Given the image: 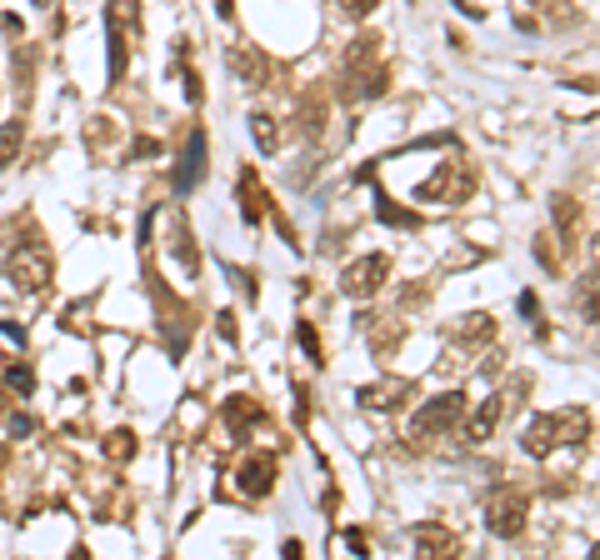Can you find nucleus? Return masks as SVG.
<instances>
[{
    "instance_id": "nucleus-1",
    "label": "nucleus",
    "mask_w": 600,
    "mask_h": 560,
    "mask_svg": "<svg viewBox=\"0 0 600 560\" xmlns=\"http://www.w3.org/2000/svg\"><path fill=\"white\" fill-rule=\"evenodd\" d=\"M590 440V410L586 406H566V410H546V416H536L526 426V436H520V450L536 460H550L560 446L566 450H586Z\"/></svg>"
},
{
    "instance_id": "nucleus-2",
    "label": "nucleus",
    "mask_w": 600,
    "mask_h": 560,
    "mask_svg": "<svg viewBox=\"0 0 600 560\" xmlns=\"http://www.w3.org/2000/svg\"><path fill=\"white\" fill-rule=\"evenodd\" d=\"M386 60H380V36H356L340 56V96L346 100H376L386 90Z\"/></svg>"
},
{
    "instance_id": "nucleus-3",
    "label": "nucleus",
    "mask_w": 600,
    "mask_h": 560,
    "mask_svg": "<svg viewBox=\"0 0 600 560\" xmlns=\"http://www.w3.org/2000/svg\"><path fill=\"white\" fill-rule=\"evenodd\" d=\"M6 276L20 296H40L50 286V276H56V260H50V250L40 240H26V246H16L6 256Z\"/></svg>"
},
{
    "instance_id": "nucleus-4",
    "label": "nucleus",
    "mask_w": 600,
    "mask_h": 560,
    "mask_svg": "<svg viewBox=\"0 0 600 560\" xmlns=\"http://www.w3.org/2000/svg\"><path fill=\"white\" fill-rule=\"evenodd\" d=\"M460 416H466V396H460V390H440V396H430L426 406L410 416V436L416 440L450 436V430H460Z\"/></svg>"
},
{
    "instance_id": "nucleus-5",
    "label": "nucleus",
    "mask_w": 600,
    "mask_h": 560,
    "mask_svg": "<svg viewBox=\"0 0 600 560\" xmlns=\"http://www.w3.org/2000/svg\"><path fill=\"white\" fill-rule=\"evenodd\" d=\"M526 516H530L526 490H500V496L486 500V530L500 540H516L526 530Z\"/></svg>"
},
{
    "instance_id": "nucleus-6",
    "label": "nucleus",
    "mask_w": 600,
    "mask_h": 560,
    "mask_svg": "<svg viewBox=\"0 0 600 560\" xmlns=\"http://www.w3.org/2000/svg\"><path fill=\"white\" fill-rule=\"evenodd\" d=\"M390 280V256H360V260H350L346 270H340V296H350V300H370L380 286Z\"/></svg>"
},
{
    "instance_id": "nucleus-7",
    "label": "nucleus",
    "mask_w": 600,
    "mask_h": 560,
    "mask_svg": "<svg viewBox=\"0 0 600 560\" xmlns=\"http://www.w3.org/2000/svg\"><path fill=\"white\" fill-rule=\"evenodd\" d=\"M106 20H110V80H120V76H126L130 26L140 20V6H136V0H110V6H106Z\"/></svg>"
},
{
    "instance_id": "nucleus-8",
    "label": "nucleus",
    "mask_w": 600,
    "mask_h": 560,
    "mask_svg": "<svg viewBox=\"0 0 600 560\" xmlns=\"http://www.w3.org/2000/svg\"><path fill=\"white\" fill-rule=\"evenodd\" d=\"M506 410H510V400L500 396V390H496V396H486V400H480L476 410L466 406V416H460V436H466L470 446H486V440L496 436V426H500V420H506Z\"/></svg>"
},
{
    "instance_id": "nucleus-9",
    "label": "nucleus",
    "mask_w": 600,
    "mask_h": 560,
    "mask_svg": "<svg viewBox=\"0 0 600 560\" xmlns=\"http://www.w3.org/2000/svg\"><path fill=\"white\" fill-rule=\"evenodd\" d=\"M470 190H476L470 170H460V160H446V166H440L436 176L420 186V196H426V200H466Z\"/></svg>"
},
{
    "instance_id": "nucleus-10",
    "label": "nucleus",
    "mask_w": 600,
    "mask_h": 560,
    "mask_svg": "<svg viewBox=\"0 0 600 560\" xmlns=\"http://www.w3.org/2000/svg\"><path fill=\"white\" fill-rule=\"evenodd\" d=\"M410 396H416V380L410 376H386V380H370V386L360 390V406L366 410H396V406H406Z\"/></svg>"
},
{
    "instance_id": "nucleus-11",
    "label": "nucleus",
    "mask_w": 600,
    "mask_h": 560,
    "mask_svg": "<svg viewBox=\"0 0 600 560\" xmlns=\"http://www.w3.org/2000/svg\"><path fill=\"white\" fill-rule=\"evenodd\" d=\"M276 476H280V460L276 456H246V460H240L236 486L246 490L250 500H260V496H270V490H276Z\"/></svg>"
},
{
    "instance_id": "nucleus-12",
    "label": "nucleus",
    "mask_w": 600,
    "mask_h": 560,
    "mask_svg": "<svg viewBox=\"0 0 600 560\" xmlns=\"http://www.w3.org/2000/svg\"><path fill=\"white\" fill-rule=\"evenodd\" d=\"M200 176H206V130H190L186 160L176 166V190H180V196H186V190H196Z\"/></svg>"
},
{
    "instance_id": "nucleus-13",
    "label": "nucleus",
    "mask_w": 600,
    "mask_h": 560,
    "mask_svg": "<svg viewBox=\"0 0 600 560\" xmlns=\"http://www.w3.org/2000/svg\"><path fill=\"white\" fill-rule=\"evenodd\" d=\"M410 540H416L420 556H436V560L460 556V536H456V530H446V526H416V530H410Z\"/></svg>"
},
{
    "instance_id": "nucleus-14",
    "label": "nucleus",
    "mask_w": 600,
    "mask_h": 560,
    "mask_svg": "<svg viewBox=\"0 0 600 560\" xmlns=\"http://www.w3.org/2000/svg\"><path fill=\"white\" fill-rule=\"evenodd\" d=\"M550 216H556L560 240H566V246H576V240H580V210H576V200L556 196V200H550Z\"/></svg>"
},
{
    "instance_id": "nucleus-15",
    "label": "nucleus",
    "mask_w": 600,
    "mask_h": 560,
    "mask_svg": "<svg viewBox=\"0 0 600 560\" xmlns=\"http://www.w3.org/2000/svg\"><path fill=\"white\" fill-rule=\"evenodd\" d=\"M576 310L590 320V326H600V270L580 276V286H576Z\"/></svg>"
},
{
    "instance_id": "nucleus-16",
    "label": "nucleus",
    "mask_w": 600,
    "mask_h": 560,
    "mask_svg": "<svg viewBox=\"0 0 600 560\" xmlns=\"http://www.w3.org/2000/svg\"><path fill=\"white\" fill-rule=\"evenodd\" d=\"M240 210H246V220L270 216V200H266V190L256 186V170H246V176H240Z\"/></svg>"
},
{
    "instance_id": "nucleus-17",
    "label": "nucleus",
    "mask_w": 600,
    "mask_h": 560,
    "mask_svg": "<svg viewBox=\"0 0 600 560\" xmlns=\"http://www.w3.org/2000/svg\"><path fill=\"white\" fill-rule=\"evenodd\" d=\"M250 136H256L260 156H276V150H280V126L270 116H250Z\"/></svg>"
},
{
    "instance_id": "nucleus-18",
    "label": "nucleus",
    "mask_w": 600,
    "mask_h": 560,
    "mask_svg": "<svg viewBox=\"0 0 600 560\" xmlns=\"http://www.w3.org/2000/svg\"><path fill=\"white\" fill-rule=\"evenodd\" d=\"M226 420L240 430V426H250V420H266V410H260V406H250L246 396H230V400H226Z\"/></svg>"
},
{
    "instance_id": "nucleus-19",
    "label": "nucleus",
    "mask_w": 600,
    "mask_h": 560,
    "mask_svg": "<svg viewBox=\"0 0 600 560\" xmlns=\"http://www.w3.org/2000/svg\"><path fill=\"white\" fill-rule=\"evenodd\" d=\"M20 140H26V126H20V120H6V126H0V166H10V160L20 156Z\"/></svg>"
},
{
    "instance_id": "nucleus-20",
    "label": "nucleus",
    "mask_w": 600,
    "mask_h": 560,
    "mask_svg": "<svg viewBox=\"0 0 600 560\" xmlns=\"http://www.w3.org/2000/svg\"><path fill=\"white\" fill-rule=\"evenodd\" d=\"M230 60H236V70H240V80H266V56H246V50H236V56H230Z\"/></svg>"
},
{
    "instance_id": "nucleus-21",
    "label": "nucleus",
    "mask_w": 600,
    "mask_h": 560,
    "mask_svg": "<svg viewBox=\"0 0 600 560\" xmlns=\"http://www.w3.org/2000/svg\"><path fill=\"white\" fill-rule=\"evenodd\" d=\"M106 456L110 460H130V456H136V436H130V430H110Z\"/></svg>"
},
{
    "instance_id": "nucleus-22",
    "label": "nucleus",
    "mask_w": 600,
    "mask_h": 560,
    "mask_svg": "<svg viewBox=\"0 0 600 560\" xmlns=\"http://www.w3.org/2000/svg\"><path fill=\"white\" fill-rule=\"evenodd\" d=\"M380 10V0H340V16L346 20H370Z\"/></svg>"
},
{
    "instance_id": "nucleus-23",
    "label": "nucleus",
    "mask_w": 600,
    "mask_h": 560,
    "mask_svg": "<svg viewBox=\"0 0 600 560\" xmlns=\"http://www.w3.org/2000/svg\"><path fill=\"white\" fill-rule=\"evenodd\" d=\"M296 336H300V340H306L310 360H316V366H320V360H326V356H320V336H316V326H306V320H300V326H296Z\"/></svg>"
},
{
    "instance_id": "nucleus-24",
    "label": "nucleus",
    "mask_w": 600,
    "mask_h": 560,
    "mask_svg": "<svg viewBox=\"0 0 600 560\" xmlns=\"http://www.w3.org/2000/svg\"><path fill=\"white\" fill-rule=\"evenodd\" d=\"M376 210H380V216H386V220H390V226H410V216H406V210H396V206H390V200H386V196H380V200H376Z\"/></svg>"
},
{
    "instance_id": "nucleus-25",
    "label": "nucleus",
    "mask_w": 600,
    "mask_h": 560,
    "mask_svg": "<svg viewBox=\"0 0 600 560\" xmlns=\"http://www.w3.org/2000/svg\"><path fill=\"white\" fill-rule=\"evenodd\" d=\"M590 256H596V270H600V236L590 240Z\"/></svg>"
},
{
    "instance_id": "nucleus-26",
    "label": "nucleus",
    "mask_w": 600,
    "mask_h": 560,
    "mask_svg": "<svg viewBox=\"0 0 600 560\" xmlns=\"http://www.w3.org/2000/svg\"><path fill=\"white\" fill-rule=\"evenodd\" d=\"M530 6H546V0H530Z\"/></svg>"
},
{
    "instance_id": "nucleus-27",
    "label": "nucleus",
    "mask_w": 600,
    "mask_h": 560,
    "mask_svg": "<svg viewBox=\"0 0 600 560\" xmlns=\"http://www.w3.org/2000/svg\"><path fill=\"white\" fill-rule=\"evenodd\" d=\"M596 560H600V546H596Z\"/></svg>"
}]
</instances>
